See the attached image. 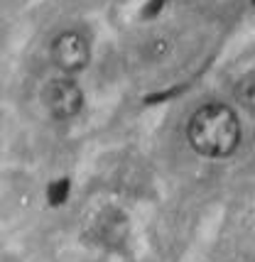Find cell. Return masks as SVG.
Masks as SVG:
<instances>
[{
	"instance_id": "cell-1",
	"label": "cell",
	"mask_w": 255,
	"mask_h": 262,
	"mask_svg": "<svg viewBox=\"0 0 255 262\" xmlns=\"http://www.w3.org/2000/svg\"><path fill=\"white\" fill-rule=\"evenodd\" d=\"M241 120L226 103H206L197 108L186 125V140L192 149L206 160L231 157L241 145Z\"/></svg>"
},
{
	"instance_id": "cell-2",
	"label": "cell",
	"mask_w": 255,
	"mask_h": 262,
	"mask_svg": "<svg viewBox=\"0 0 255 262\" xmlns=\"http://www.w3.org/2000/svg\"><path fill=\"white\" fill-rule=\"evenodd\" d=\"M42 101H45V108L54 120H71L81 113L83 91L67 74V76H57L47 83L45 91H42Z\"/></svg>"
},
{
	"instance_id": "cell-3",
	"label": "cell",
	"mask_w": 255,
	"mask_h": 262,
	"mask_svg": "<svg viewBox=\"0 0 255 262\" xmlns=\"http://www.w3.org/2000/svg\"><path fill=\"white\" fill-rule=\"evenodd\" d=\"M52 61L57 64L64 74H79L89 67L91 61V49H89V42L81 32H74V30H67V32H59L54 39H52Z\"/></svg>"
},
{
	"instance_id": "cell-4",
	"label": "cell",
	"mask_w": 255,
	"mask_h": 262,
	"mask_svg": "<svg viewBox=\"0 0 255 262\" xmlns=\"http://www.w3.org/2000/svg\"><path fill=\"white\" fill-rule=\"evenodd\" d=\"M233 96L241 108H245L248 113H255V71H248L245 76L238 79L236 89H233Z\"/></svg>"
}]
</instances>
